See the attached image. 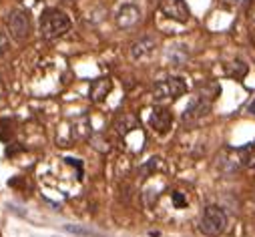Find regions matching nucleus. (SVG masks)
<instances>
[{
  "instance_id": "obj_1",
  "label": "nucleus",
  "mask_w": 255,
  "mask_h": 237,
  "mask_svg": "<svg viewBox=\"0 0 255 237\" xmlns=\"http://www.w3.org/2000/svg\"><path fill=\"white\" fill-rule=\"evenodd\" d=\"M71 30V18L58 10V8H48L40 16V36L46 40L58 38Z\"/></svg>"
},
{
  "instance_id": "obj_2",
  "label": "nucleus",
  "mask_w": 255,
  "mask_h": 237,
  "mask_svg": "<svg viewBox=\"0 0 255 237\" xmlns=\"http://www.w3.org/2000/svg\"><path fill=\"white\" fill-rule=\"evenodd\" d=\"M227 213L219 207V205H209L203 209V215H201V221H199V229L203 235L207 237H219L227 231Z\"/></svg>"
},
{
  "instance_id": "obj_3",
  "label": "nucleus",
  "mask_w": 255,
  "mask_h": 237,
  "mask_svg": "<svg viewBox=\"0 0 255 237\" xmlns=\"http://www.w3.org/2000/svg\"><path fill=\"white\" fill-rule=\"evenodd\" d=\"M187 83L181 77H169L163 79L159 83H155L153 87V99L157 103H165V101H177L179 97H183L187 93Z\"/></svg>"
},
{
  "instance_id": "obj_4",
  "label": "nucleus",
  "mask_w": 255,
  "mask_h": 237,
  "mask_svg": "<svg viewBox=\"0 0 255 237\" xmlns=\"http://www.w3.org/2000/svg\"><path fill=\"white\" fill-rule=\"evenodd\" d=\"M6 28H8V34L14 40H18V42L26 40L28 34H30V14L22 8L10 10L8 16H6Z\"/></svg>"
},
{
  "instance_id": "obj_5",
  "label": "nucleus",
  "mask_w": 255,
  "mask_h": 237,
  "mask_svg": "<svg viewBox=\"0 0 255 237\" xmlns=\"http://www.w3.org/2000/svg\"><path fill=\"white\" fill-rule=\"evenodd\" d=\"M159 8L167 18L181 22V24H185L191 18V12H189V6L185 0H161Z\"/></svg>"
},
{
  "instance_id": "obj_6",
  "label": "nucleus",
  "mask_w": 255,
  "mask_h": 237,
  "mask_svg": "<svg viewBox=\"0 0 255 237\" xmlns=\"http://www.w3.org/2000/svg\"><path fill=\"white\" fill-rule=\"evenodd\" d=\"M149 125L155 133L167 135L173 127V115L165 107H155V109H151V115H149Z\"/></svg>"
},
{
  "instance_id": "obj_7",
  "label": "nucleus",
  "mask_w": 255,
  "mask_h": 237,
  "mask_svg": "<svg viewBox=\"0 0 255 237\" xmlns=\"http://www.w3.org/2000/svg\"><path fill=\"white\" fill-rule=\"evenodd\" d=\"M141 20V8L137 4H123L117 14H115V22L119 28H133L137 22Z\"/></svg>"
},
{
  "instance_id": "obj_8",
  "label": "nucleus",
  "mask_w": 255,
  "mask_h": 237,
  "mask_svg": "<svg viewBox=\"0 0 255 237\" xmlns=\"http://www.w3.org/2000/svg\"><path fill=\"white\" fill-rule=\"evenodd\" d=\"M157 48V42L153 36H143L139 38L137 42H133L131 46V58L133 61H145V58H149Z\"/></svg>"
},
{
  "instance_id": "obj_9",
  "label": "nucleus",
  "mask_w": 255,
  "mask_h": 237,
  "mask_svg": "<svg viewBox=\"0 0 255 237\" xmlns=\"http://www.w3.org/2000/svg\"><path fill=\"white\" fill-rule=\"evenodd\" d=\"M115 129H117V133H119L123 139H127L131 133L139 131V129H141V125H139V118H137L135 115H123V117H119V118H117Z\"/></svg>"
},
{
  "instance_id": "obj_10",
  "label": "nucleus",
  "mask_w": 255,
  "mask_h": 237,
  "mask_svg": "<svg viewBox=\"0 0 255 237\" xmlns=\"http://www.w3.org/2000/svg\"><path fill=\"white\" fill-rule=\"evenodd\" d=\"M111 91H113V81H111L109 77H103V79H97V81L91 83L89 95H91V99H93L95 103H101V101H105V99L109 97Z\"/></svg>"
},
{
  "instance_id": "obj_11",
  "label": "nucleus",
  "mask_w": 255,
  "mask_h": 237,
  "mask_svg": "<svg viewBox=\"0 0 255 237\" xmlns=\"http://www.w3.org/2000/svg\"><path fill=\"white\" fill-rule=\"evenodd\" d=\"M239 161L245 169L255 173V143H249L239 151Z\"/></svg>"
},
{
  "instance_id": "obj_12",
  "label": "nucleus",
  "mask_w": 255,
  "mask_h": 237,
  "mask_svg": "<svg viewBox=\"0 0 255 237\" xmlns=\"http://www.w3.org/2000/svg\"><path fill=\"white\" fill-rule=\"evenodd\" d=\"M225 71H227V75H231V77H235V79H243V77L247 75L249 67H247V63H245V61L237 58V61H233L229 67H225Z\"/></svg>"
},
{
  "instance_id": "obj_13",
  "label": "nucleus",
  "mask_w": 255,
  "mask_h": 237,
  "mask_svg": "<svg viewBox=\"0 0 255 237\" xmlns=\"http://www.w3.org/2000/svg\"><path fill=\"white\" fill-rule=\"evenodd\" d=\"M185 48H187V46H183V44H177V46H171V48H169L167 56H169V61H171L173 65H183V63L187 61L189 52H185V54H179V52H183Z\"/></svg>"
},
{
  "instance_id": "obj_14",
  "label": "nucleus",
  "mask_w": 255,
  "mask_h": 237,
  "mask_svg": "<svg viewBox=\"0 0 255 237\" xmlns=\"http://www.w3.org/2000/svg\"><path fill=\"white\" fill-rule=\"evenodd\" d=\"M10 135H12V125H10V121L2 118V121H0V139H2V141H8Z\"/></svg>"
},
{
  "instance_id": "obj_15",
  "label": "nucleus",
  "mask_w": 255,
  "mask_h": 237,
  "mask_svg": "<svg viewBox=\"0 0 255 237\" xmlns=\"http://www.w3.org/2000/svg\"><path fill=\"white\" fill-rule=\"evenodd\" d=\"M65 231H69V233H75V235H93V231H89V229H83V227H79V225H65Z\"/></svg>"
},
{
  "instance_id": "obj_16",
  "label": "nucleus",
  "mask_w": 255,
  "mask_h": 237,
  "mask_svg": "<svg viewBox=\"0 0 255 237\" xmlns=\"http://www.w3.org/2000/svg\"><path fill=\"white\" fill-rule=\"evenodd\" d=\"M8 46H10V40H8V36L0 32V56H2V54L8 50Z\"/></svg>"
},
{
  "instance_id": "obj_17",
  "label": "nucleus",
  "mask_w": 255,
  "mask_h": 237,
  "mask_svg": "<svg viewBox=\"0 0 255 237\" xmlns=\"http://www.w3.org/2000/svg\"><path fill=\"white\" fill-rule=\"evenodd\" d=\"M173 201H175V205H177V207H183V205H187L185 197H183V195H179V193H173Z\"/></svg>"
},
{
  "instance_id": "obj_18",
  "label": "nucleus",
  "mask_w": 255,
  "mask_h": 237,
  "mask_svg": "<svg viewBox=\"0 0 255 237\" xmlns=\"http://www.w3.org/2000/svg\"><path fill=\"white\" fill-rule=\"evenodd\" d=\"M249 113H251V115H253V117H255V99H253V103H251V105H249Z\"/></svg>"
},
{
  "instance_id": "obj_19",
  "label": "nucleus",
  "mask_w": 255,
  "mask_h": 237,
  "mask_svg": "<svg viewBox=\"0 0 255 237\" xmlns=\"http://www.w3.org/2000/svg\"><path fill=\"white\" fill-rule=\"evenodd\" d=\"M4 95V87H2V83H0V97Z\"/></svg>"
}]
</instances>
